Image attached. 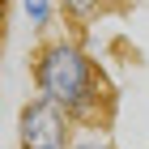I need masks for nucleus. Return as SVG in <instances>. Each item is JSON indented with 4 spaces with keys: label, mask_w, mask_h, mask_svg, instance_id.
Wrapping results in <instances>:
<instances>
[{
    "label": "nucleus",
    "mask_w": 149,
    "mask_h": 149,
    "mask_svg": "<svg viewBox=\"0 0 149 149\" xmlns=\"http://www.w3.org/2000/svg\"><path fill=\"white\" fill-rule=\"evenodd\" d=\"M72 128L77 124L68 111H60L47 98H30L17 115V145L22 149H72L77 145Z\"/></svg>",
    "instance_id": "nucleus-2"
},
{
    "label": "nucleus",
    "mask_w": 149,
    "mask_h": 149,
    "mask_svg": "<svg viewBox=\"0 0 149 149\" xmlns=\"http://www.w3.org/2000/svg\"><path fill=\"white\" fill-rule=\"evenodd\" d=\"M22 9H26V17H30V26H34V30H47L60 4H56V0H22Z\"/></svg>",
    "instance_id": "nucleus-4"
},
{
    "label": "nucleus",
    "mask_w": 149,
    "mask_h": 149,
    "mask_svg": "<svg viewBox=\"0 0 149 149\" xmlns=\"http://www.w3.org/2000/svg\"><path fill=\"white\" fill-rule=\"evenodd\" d=\"M30 77H34L38 98L56 102L60 111L72 115V124H85L90 132L111 119L115 111V90L111 81L102 77L98 60L77 47L72 38H51L34 51V64H30Z\"/></svg>",
    "instance_id": "nucleus-1"
},
{
    "label": "nucleus",
    "mask_w": 149,
    "mask_h": 149,
    "mask_svg": "<svg viewBox=\"0 0 149 149\" xmlns=\"http://www.w3.org/2000/svg\"><path fill=\"white\" fill-rule=\"evenodd\" d=\"M72 149H115V145H111V141H102L98 132H85V136H77V145H72Z\"/></svg>",
    "instance_id": "nucleus-5"
},
{
    "label": "nucleus",
    "mask_w": 149,
    "mask_h": 149,
    "mask_svg": "<svg viewBox=\"0 0 149 149\" xmlns=\"http://www.w3.org/2000/svg\"><path fill=\"white\" fill-rule=\"evenodd\" d=\"M60 13L64 17H72V22H90V17H98V13L107 9V0H56Z\"/></svg>",
    "instance_id": "nucleus-3"
}]
</instances>
